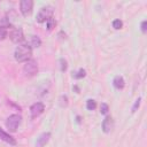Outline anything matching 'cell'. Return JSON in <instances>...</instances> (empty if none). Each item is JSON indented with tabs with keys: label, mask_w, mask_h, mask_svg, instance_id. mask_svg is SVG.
Instances as JSON below:
<instances>
[{
	"label": "cell",
	"mask_w": 147,
	"mask_h": 147,
	"mask_svg": "<svg viewBox=\"0 0 147 147\" xmlns=\"http://www.w3.org/2000/svg\"><path fill=\"white\" fill-rule=\"evenodd\" d=\"M113 85H114V87L117 88V90L124 88V86H125L124 78H123L122 76H116V77L114 78V80H113Z\"/></svg>",
	"instance_id": "obj_11"
},
{
	"label": "cell",
	"mask_w": 147,
	"mask_h": 147,
	"mask_svg": "<svg viewBox=\"0 0 147 147\" xmlns=\"http://www.w3.org/2000/svg\"><path fill=\"white\" fill-rule=\"evenodd\" d=\"M32 7H33L32 0H22L20 2V10L23 16H28L32 11Z\"/></svg>",
	"instance_id": "obj_6"
},
{
	"label": "cell",
	"mask_w": 147,
	"mask_h": 147,
	"mask_svg": "<svg viewBox=\"0 0 147 147\" xmlns=\"http://www.w3.org/2000/svg\"><path fill=\"white\" fill-rule=\"evenodd\" d=\"M86 108H87V110H94L96 108V102L92 99H88L86 101Z\"/></svg>",
	"instance_id": "obj_13"
},
{
	"label": "cell",
	"mask_w": 147,
	"mask_h": 147,
	"mask_svg": "<svg viewBox=\"0 0 147 147\" xmlns=\"http://www.w3.org/2000/svg\"><path fill=\"white\" fill-rule=\"evenodd\" d=\"M45 110V106L42 102H36L30 107V114L32 118H36L38 116H40Z\"/></svg>",
	"instance_id": "obj_5"
},
{
	"label": "cell",
	"mask_w": 147,
	"mask_h": 147,
	"mask_svg": "<svg viewBox=\"0 0 147 147\" xmlns=\"http://www.w3.org/2000/svg\"><path fill=\"white\" fill-rule=\"evenodd\" d=\"M85 75H86L85 70L84 69H79L78 72L75 75V78H83V77H85Z\"/></svg>",
	"instance_id": "obj_20"
},
{
	"label": "cell",
	"mask_w": 147,
	"mask_h": 147,
	"mask_svg": "<svg viewBox=\"0 0 147 147\" xmlns=\"http://www.w3.org/2000/svg\"><path fill=\"white\" fill-rule=\"evenodd\" d=\"M23 72L26 77H33L37 72H38V64L37 61L33 59H30L29 61L25 62L24 67H23Z\"/></svg>",
	"instance_id": "obj_2"
},
{
	"label": "cell",
	"mask_w": 147,
	"mask_h": 147,
	"mask_svg": "<svg viewBox=\"0 0 147 147\" xmlns=\"http://www.w3.org/2000/svg\"><path fill=\"white\" fill-rule=\"evenodd\" d=\"M32 56V47L29 44H20L14 52V57L17 62H26Z\"/></svg>",
	"instance_id": "obj_1"
},
{
	"label": "cell",
	"mask_w": 147,
	"mask_h": 147,
	"mask_svg": "<svg viewBox=\"0 0 147 147\" xmlns=\"http://www.w3.org/2000/svg\"><path fill=\"white\" fill-rule=\"evenodd\" d=\"M146 25H147V21H142V22H141V32H142V33H145L146 30H147Z\"/></svg>",
	"instance_id": "obj_22"
},
{
	"label": "cell",
	"mask_w": 147,
	"mask_h": 147,
	"mask_svg": "<svg viewBox=\"0 0 147 147\" xmlns=\"http://www.w3.org/2000/svg\"><path fill=\"white\" fill-rule=\"evenodd\" d=\"M108 110H109L108 105H107V103H101V107H100V111H101V114L106 115V114L108 113Z\"/></svg>",
	"instance_id": "obj_18"
},
{
	"label": "cell",
	"mask_w": 147,
	"mask_h": 147,
	"mask_svg": "<svg viewBox=\"0 0 147 147\" xmlns=\"http://www.w3.org/2000/svg\"><path fill=\"white\" fill-rule=\"evenodd\" d=\"M60 106L61 107H67L68 106V96L67 95H61V98H60Z\"/></svg>",
	"instance_id": "obj_17"
},
{
	"label": "cell",
	"mask_w": 147,
	"mask_h": 147,
	"mask_svg": "<svg viewBox=\"0 0 147 147\" xmlns=\"http://www.w3.org/2000/svg\"><path fill=\"white\" fill-rule=\"evenodd\" d=\"M0 139H1L2 141H5V142L11 145V146H15V145H16V140H15L9 133L5 132L2 129H0Z\"/></svg>",
	"instance_id": "obj_10"
},
{
	"label": "cell",
	"mask_w": 147,
	"mask_h": 147,
	"mask_svg": "<svg viewBox=\"0 0 147 147\" xmlns=\"http://www.w3.org/2000/svg\"><path fill=\"white\" fill-rule=\"evenodd\" d=\"M114 129V119L111 116H106L102 121V131L105 133H110Z\"/></svg>",
	"instance_id": "obj_8"
},
{
	"label": "cell",
	"mask_w": 147,
	"mask_h": 147,
	"mask_svg": "<svg viewBox=\"0 0 147 147\" xmlns=\"http://www.w3.org/2000/svg\"><path fill=\"white\" fill-rule=\"evenodd\" d=\"M140 101H141V98H138V99L136 100V102H134V105H133V107H132V113H136V111H137V109H138L139 106H140Z\"/></svg>",
	"instance_id": "obj_19"
},
{
	"label": "cell",
	"mask_w": 147,
	"mask_h": 147,
	"mask_svg": "<svg viewBox=\"0 0 147 147\" xmlns=\"http://www.w3.org/2000/svg\"><path fill=\"white\" fill-rule=\"evenodd\" d=\"M52 15H53V8L51 6H46L38 11L36 20L38 23H44V22H47L49 18H52Z\"/></svg>",
	"instance_id": "obj_4"
},
{
	"label": "cell",
	"mask_w": 147,
	"mask_h": 147,
	"mask_svg": "<svg viewBox=\"0 0 147 147\" xmlns=\"http://www.w3.org/2000/svg\"><path fill=\"white\" fill-rule=\"evenodd\" d=\"M7 37V26L0 24V40H3Z\"/></svg>",
	"instance_id": "obj_14"
},
{
	"label": "cell",
	"mask_w": 147,
	"mask_h": 147,
	"mask_svg": "<svg viewBox=\"0 0 147 147\" xmlns=\"http://www.w3.org/2000/svg\"><path fill=\"white\" fill-rule=\"evenodd\" d=\"M49 138H51V133H49V132H44V133H41V134L37 138L36 147H44V146L49 141Z\"/></svg>",
	"instance_id": "obj_9"
},
{
	"label": "cell",
	"mask_w": 147,
	"mask_h": 147,
	"mask_svg": "<svg viewBox=\"0 0 147 147\" xmlns=\"http://www.w3.org/2000/svg\"><path fill=\"white\" fill-rule=\"evenodd\" d=\"M60 63H61V71H65L67 70V61L64 59H60Z\"/></svg>",
	"instance_id": "obj_21"
},
{
	"label": "cell",
	"mask_w": 147,
	"mask_h": 147,
	"mask_svg": "<svg viewBox=\"0 0 147 147\" xmlns=\"http://www.w3.org/2000/svg\"><path fill=\"white\" fill-rule=\"evenodd\" d=\"M29 45L31 47H39L41 45V40H40V38L38 36L32 34V36H30V44Z\"/></svg>",
	"instance_id": "obj_12"
},
{
	"label": "cell",
	"mask_w": 147,
	"mask_h": 147,
	"mask_svg": "<svg viewBox=\"0 0 147 147\" xmlns=\"http://www.w3.org/2000/svg\"><path fill=\"white\" fill-rule=\"evenodd\" d=\"M122 26H123V22L121 20H114L113 21V28L114 29L119 30V29H122Z\"/></svg>",
	"instance_id": "obj_15"
},
{
	"label": "cell",
	"mask_w": 147,
	"mask_h": 147,
	"mask_svg": "<svg viewBox=\"0 0 147 147\" xmlns=\"http://www.w3.org/2000/svg\"><path fill=\"white\" fill-rule=\"evenodd\" d=\"M10 39H11V41L15 42V44L22 42L23 39H24V34H23L22 29H20V28L14 29V30L11 31V33H10Z\"/></svg>",
	"instance_id": "obj_7"
},
{
	"label": "cell",
	"mask_w": 147,
	"mask_h": 147,
	"mask_svg": "<svg viewBox=\"0 0 147 147\" xmlns=\"http://www.w3.org/2000/svg\"><path fill=\"white\" fill-rule=\"evenodd\" d=\"M21 122H22L21 115H18V114H13V115H10V116L7 118V121H6V126H7V129H8L10 132H15V131L17 130L18 125L21 124Z\"/></svg>",
	"instance_id": "obj_3"
},
{
	"label": "cell",
	"mask_w": 147,
	"mask_h": 147,
	"mask_svg": "<svg viewBox=\"0 0 147 147\" xmlns=\"http://www.w3.org/2000/svg\"><path fill=\"white\" fill-rule=\"evenodd\" d=\"M55 24H56L55 20H53V18H49V20L46 22V26H47V30H52V29L55 26Z\"/></svg>",
	"instance_id": "obj_16"
}]
</instances>
